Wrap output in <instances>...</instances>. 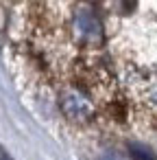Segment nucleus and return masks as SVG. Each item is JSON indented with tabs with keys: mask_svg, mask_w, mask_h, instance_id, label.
Segmentation results:
<instances>
[{
	"mask_svg": "<svg viewBox=\"0 0 157 160\" xmlns=\"http://www.w3.org/2000/svg\"><path fill=\"white\" fill-rule=\"evenodd\" d=\"M131 158L133 160H157V156L144 145H131Z\"/></svg>",
	"mask_w": 157,
	"mask_h": 160,
	"instance_id": "obj_1",
	"label": "nucleus"
},
{
	"mask_svg": "<svg viewBox=\"0 0 157 160\" xmlns=\"http://www.w3.org/2000/svg\"><path fill=\"white\" fill-rule=\"evenodd\" d=\"M0 160H13V158L9 156V151H7L5 147H0Z\"/></svg>",
	"mask_w": 157,
	"mask_h": 160,
	"instance_id": "obj_2",
	"label": "nucleus"
}]
</instances>
